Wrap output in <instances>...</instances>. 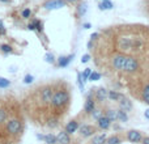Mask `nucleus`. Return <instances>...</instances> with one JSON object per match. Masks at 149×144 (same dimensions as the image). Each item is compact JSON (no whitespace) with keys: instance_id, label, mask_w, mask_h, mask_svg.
<instances>
[{"instance_id":"nucleus-1","label":"nucleus","mask_w":149,"mask_h":144,"mask_svg":"<svg viewBox=\"0 0 149 144\" xmlns=\"http://www.w3.org/2000/svg\"><path fill=\"white\" fill-rule=\"evenodd\" d=\"M71 101L70 90L65 88H56L54 90V96H52L51 101V108L54 110H64Z\"/></svg>"},{"instance_id":"nucleus-2","label":"nucleus","mask_w":149,"mask_h":144,"mask_svg":"<svg viewBox=\"0 0 149 144\" xmlns=\"http://www.w3.org/2000/svg\"><path fill=\"white\" fill-rule=\"evenodd\" d=\"M144 42L140 38H130V37H120L118 38V47L122 51H127V50H137L143 47Z\"/></svg>"},{"instance_id":"nucleus-3","label":"nucleus","mask_w":149,"mask_h":144,"mask_svg":"<svg viewBox=\"0 0 149 144\" xmlns=\"http://www.w3.org/2000/svg\"><path fill=\"white\" fill-rule=\"evenodd\" d=\"M4 129H5V132H7L9 136L17 138L22 134L24 126H22V122H21L18 118H10L5 122Z\"/></svg>"},{"instance_id":"nucleus-4","label":"nucleus","mask_w":149,"mask_h":144,"mask_svg":"<svg viewBox=\"0 0 149 144\" xmlns=\"http://www.w3.org/2000/svg\"><path fill=\"white\" fill-rule=\"evenodd\" d=\"M54 87L52 85H43L39 89V101H41L42 106H49L51 105L52 101V96H54Z\"/></svg>"},{"instance_id":"nucleus-5","label":"nucleus","mask_w":149,"mask_h":144,"mask_svg":"<svg viewBox=\"0 0 149 144\" xmlns=\"http://www.w3.org/2000/svg\"><path fill=\"white\" fill-rule=\"evenodd\" d=\"M126 62H127V55L120 54V52L115 54L111 58V66H113V68L116 71H123L124 66H126Z\"/></svg>"},{"instance_id":"nucleus-6","label":"nucleus","mask_w":149,"mask_h":144,"mask_svg":"<svg viewBox=\"0 0 149 144\" xmlns=\"http://www.w3.org/2000/svg\"><path fill=\"white\" fill-rule=\"evenodd\" d=\"M65 5H67L65 0H47V1L43 3L42 7L46 10H55V9H60V8L65 7Z\"/></svg>"},{"instance_id":"nucleus-7","label":"nucleus","mask_w":149,"mask_h":144,"mask_svg":"<svg viewBox=\"0 0 149 144\" xmlns=\"http://www.w3.org/2000/svg\"><path fill=\"white\" fill-rule=\"evenodd\" d=\"M139 70V63L137 60L135 59L134 57H127V62H126V66H124V72L127 73H134Z\"/></svg>"},{"instance_id":"nucleus-8","label":"nucleus","mask_w":149,"mask_h":144,"mask_svg":"<svg viewBox=\"0 0 149 144\" xmlns=\"http://www.w3.org/2000/svg\"><path fill=\"white\" fill-rule=\"evenodd\" d=\"M79 134L82 138H90L95 134V127H93L92 124H82L79 129Z\"/></svg>"},{"instance_id":"nucleus-9","label":"nucleus","mask_w":149,"mask_h":144,"mask_svg":"<svg viewBox=\"0 0 149 144\" xmlns=\"http://www.w3.org/2000/svg\"><path fill=\"white\" fill-rule=\"evenodd\" d=\"M109 98V90L106 88L101 87L98 89H95L94 92V100L98 101V102H105L106 100Z\"/></svg>"},{"instance_id":"nucleus-10","label":"nucleus","mask_w":149,"mask_h":144,"mask_svg":"<svg viewBox=\"0 0 149 144\" xmlns=\"http://www.w3.org/2000/svg\"><path fill=\"white\" fill-rule=\"evenodd\" d=\"M143 138H144L143 134L140 131H137V130H130L127 132V139L131 143H141Z\"/></svg>"},{"instance_id":"nucleus-11","label":"nucleus","mask_w":149,"mask_h":144,"mask_svg":"<svg viewBox=\"0 0 149 144\" xmlns=\"http://www.w3.org/2000/svg\"><path fill=\"white\" fill-rule=\"evenodd\" d=\"M74 58V54H71V55H62L56 59V63L60 68H64V67H68L71 64V62L73 60Z\"/></svg>"},{"instance_id":"nucleus-12","label":"nucleus","mask_w":149,"mask_h":144,"mask_svg":"<svg viewBox=\"0 0 149 144\" xmlns=\"http://www.w3.org/2000/svg\"><path fill=\"white\" fill-rule=\"evenodd\" d=\"M79 129H80L79 122H77L76 119H72V121H70L67 124H65L64 131L67 132V134L72 135V134H74V132H77V130H79Z\"/></svg>"},{"instance_id":"nucleus-13","label":"nucleus","mask_w":149,"mask_h":144,"mask_svg":"<svg viewBox=\"0 0 149 144\" xmlns=\"http://www.w3.org/2000/svg\"><path fill=\"white\" fill-rule=\"evenodd\" d=\"M95 109V100L94 98H86L84 103V111L85 114H92Z\"/></svg>"},{"instance_id":"nucleus-14","label":"nucleus","mask_w":149,"mask_h":144,"mask_svg":"<svg viewBox=\"0 0 149 144\" xmlns=\"http://www.w3.org/2000/svg\"><path fill=\"white\" fill-rule=\"evenodd\" d=\"M119 106H120V109H123L124 111H131L132 108H134V105H132V101L130 100V98H127L126 96H124V97L122 98L120 101H119Z\"/></svg>"},{"instance_id":"nucleus-15","label":"nucleus","mask_w":149,"mask_h":144,"mask_svg":"<svg viewBox=\"0 0 149 144\" xmlns=\"http://www.w3.org/2000/svg\"><path fill=\"white\" fill-rule=\"evenodd\" d=\"M97 126H98V129H101V130H109L111 126V122L107 117L103 115L97 121Z\"/></svg>"},{"instance_id":"nucleus-16","label":"nucleus","mask_w":149,"mask_h":144,"mask_svg":"<svg viewBox=\"0 0 149 144\" xmlns=\"http://www.w3.org/2000/svg\"><path fill=\"white\" fill-rule=\"evenodd\" d=\"M58 136V144H71V136L65 131H60Z\"/></svg>"},{"instance_id":"nucleus-17","label":"nucleus","mask_w":149,"mask_h":144,"mask_svg":"<svg viewBox=\"0 0 149 144\" xmlns=\"http://www.w3.org/2000/svg\"><path fill=\"white\" fill-rule=\"evenodd\" d=\"M116 121L122 122V123L128 122V114H127V111H124L123 109H118L116 110Z\"/></svg>"},{"instance_id":"nucleus-18","label":"nucleus","mask_w":149,"mask_h":144,"mask_svg":"<svg viewBox=\"0 0 149 144\" xmlns=\"http://www.w3.org/2000/svg\"><path fill=\"white\" fill-rule=\"evenodd\" d=\"M46 126L51 130L56 129V127L59 126V118H58V117H50L46 122Z\"/></svg>"},{"instance_id":"nucleus-19","label":"nucleus","mask_w":149,"mask_h":144,"mask_svg":"<svg viewBox=\"0 0 149 144\" xmlns=\"http://www.w3.org/2000/svg\"><path fill=\"white\" fill-rule=\"evenodd\" d=\"M107 136L106 134H100V135H94L92 139V144H106Z\"/></svg>"},{"instance_id":"nucleus-20","label":"nucleus","mask_w":149,"mask_h":144,"mask_svg":"<svg viewBox=\"0 0 149 144\" xmlns=\"http://www.w3.org/2000/svg\"><path fill=\"white\" fill-rule=\"evenodd\" d=\"M123 97H124V94L116 92V90H109V100L110 101H118L119 102Z\"/></svg>"},{"instance_id":"nucleus-21","label":"nucleus","mask_w":149,"mask_h":144,"mask_svg":"<svg viewBox=\"0 0 149 144\" xmlns=\"http://www.w3.org/2000/svg\"><path fill=\"white\" fill-rule=\"evenodd\" d=\"M114 8V4L111 3V0H107V1H101L98 4V9L100 10H110Z\"/></svg>"},{"instance_id":"nucleus-22","label":"nucleus","mask_w":149,"mask_h":144,"mask_svg":"<svg viewBox=\"0 0 149 144\" xmlns=\"http://www.w3.org/2000/svg\"><path fill=\"white\" fill-rule=\"evenodd\" d=\"M86 10H88V4L85 1H81L77 5V15H79V17H82L86 13Z\"/></svg>"},{"instance_id":"nucleus-23","label":"nucleus","mask_w":149,"mask_h":144,"mask_svg":"<svg viewBox=\"0 0 149 144\" xmlns=\"http://www.w3.org/2000/svg\"><path fill=\"white\" fill-rule=\"evenodd\" d=\"M45 143L46 144H58V136L50 132V134L45 135Z\"/></svg>"},{"instance_id":"nucleus-24","label":"nucleus","mask_w":149,"mask_h":144,"mask_svg":"<svg viewBox=\"0 0 149 144\" xmlns=\"http://www.w3.org/2000/svg\"><path fill=\"white\" fill-rule=\"evenodd\" d=\"M105 117H107V118L110 119V122L113 123V122L116 121V110H114V109H107V110L105 111Z\"/></svg>"},{"instance_id":"nucleus-25","label":"nucleus","mask_w":149,"mask_h":144,"mask_svg":"<svg viewBox=\"0 0 149 144\" xmlns=\"http://www.w3.org/2000/svg\"><path fill=\"white\" fill-rule=\"evenodd\" d=\"M141 98L147 105H149V84H147L144 88H143V92H141Z\"/></svg>"},{"instance_id":"nucleus-26","label":"nucleus","mask_w":149,"mask_h":144,"mask_svg":"<svg viewBox=\"0 0 149 144\" xmlns=\"http://www.w3.org/2000/svg\"><path fill=\"white\" fill-rule=\"evenodd\" d=\"M122 143V138L118 135H113V136H109L106 140V144H120Z\"/></svg>"},{"instance_id":"nucleus-27","label":"nucleus","mask_w":149,"mask_h":144,"mask_svg":"<svg viewBox=\"0 0 149 144\" xmlns=\"http://www.w3.org/2000/svg\"><path fill=\"white\" fill-rule=\"evenodd\" d=\"M8 121V113L4 108H0V124L5 123Z\"/></svg>"},{"instance_id":"nucleus-28","label":"nucleus","mask_w":149,"mask_h":144,"mask_svg":"<svg viewBox=\"0 0 149 144\" xmlns=\"http://www.w3.org/2000/svg\"><path fill=\"white\" fill-rule=\"evenodd\" d=\"M90 115H92V118H93V119L98 121V119H100L101 117H103V111H102V109H97V108H95V109H94V111H93V113L90 114Z\"/></svg>"},{"instance_id":"nucleus-29","label":"nucleus","mask_w":149,"mask_h":144,"mask_svg":"<svg viewBox=\"0 0 149 144\" xmlns=\"http://www.w3.org/2000/svg\"><path fill=\"white\" fill-rule=\"evenodd\" d=\"M0 51L4 52V54H10L12 52V46L8 43H1L0 45Z\"/></svg>"},{"instance_id":"nucleus-30","label":"nucleus","mask_w":149,"mask_h":144,"mask_svg":"<svg viewBox=\"0 0 149 144\" xmlns=\"http://www.w3.org/2000/svg\"><path fill=\"white\" fill-rule=\"evenodd\" d=\"M84 80H82V75H81V72H77V85H79V88H80V90L81 92H84Z\"/></svg>"},{"instance_id":"nucleus-31","label":"nucleus","mask_w":149,"mask_h":144,"mask_svg":"<svg viewBox=\"0 0 149 144\" xmlns=\"http://www.w3.org/2000/svg\"><path fill=\"white\" fill-rule=\"evenodd\" d=\"M45 60H46L47 63H50V64H54V63L56 62L54 54H51V52H46V55H45Z\"/></svg>"},{"instance_id":"nucleus-32","label":"nucleus","mask_w":149,"mask_h":144,"mask_svg":"<svg viewBox=\"0 0 149 144\" xmlns=\"http://www.w3.org/2000/svg\"><path fill=\"white\" fill-rule=\"evenodd\" d=\"M10 87V81L5 77H0V88L1 89H5V88H9Z\"/></svg>"},{"instance_id":"nucleus-33","label":"nucleus","mask_w":149,"mask_h":144,"mask_svg":"<svg viewBox=\"0 0 149 144\" xmlns=\"http://www.w3.org/2000/svg\"><path fill=\"white\" fill-rule=\"evenodd\" d=\"M31 22L36 25V30H37V31H39V33H41V31H43V22H42V21H39V20H33Z\"/></svg>"},{"instance_id":"nucleus-34","label":"nucleus","mask_w":149,"mask_h":144,"mask_svg":"<svg viewBox=\"0 0 149 144\" xmlns=\"http://www.w3.org/2000/svg\"><path fill=\"white\" fill-rule=\"evenodd\" d=\"M92 68H85L84 70V72H82V80H84V81H88V80H89V77H90V75H92Z\"/></svg>"},{"instance_id":"nucleus-35","label":"nucleus","mask_w":149,"mask_h":144,"mask_svg":"<svg viewBox=\"0 0 149 144\" xmlns=\"http://www.w3.org/2000/svg\"><path fill=\"white\" fill-rule=\"evenodd\" d=\"M30 16H31V9H30V8H25V9L21 12V17H22L24 20L30 18Z\"/></svg>"},{"instance_id":"nucleus-36","label":"nucleus","mask_w":149,"mask_h":144,"mask_svg":"<svg viewBox=\"0 0 149 144\" xmlns=\"http://www.w3.org/2000/svg\"><path fill=\"white\" fill-rule=\"evenodd\" d=\"M100 79H101V73H100V72L93 71L92 75H90V77H89V81H98Z\"/></svg>"},{"instance_id":"nucleus-37","label":"nucleus","mask_w":149,"mask_h":144,"mask_svg":"<svg viewBox=\"0 0 149 144\" xmlns=\"http://www.w3.org/2000/svg\"><path fill=\"white\" fill-rule=\"evenodd\" d=\"M34 81V76L30 73L25 75V77H24V84H31V82Z\"/></svg>"},{"instance_id":"nucleus-38","label":"nucleus","mask_w":149,"mask_h":144,"mask_svg":"<svg viewBox=\"0 0 149 144\" xmlns=\"http://www.w3.org/2000/svg\"><path fill=\"white\" fill-rule=\"evenodd\" d=\"M5 34H7V29L3 25V21L0 20V36H5Z\"/></svg>"},{"instance_id":"nucleus-39","label":"nucleus","mask_w":149,"mask_h":144,"mask_svg":"<svg viewBox=\"0 0 149 144\" xmlns=\"http://www.w3.org/2000/svg\"><path fill=\"white\" fill-rule=\"evenodd\" d=\"M89 60H90V55H89V54L82 55V58H81V63H88Z\"/></svg>"},{"instance_id":"nucleus-40","label":"nucleus","mask_w":149,"mask_h":144,"mask_svg":"<svg viewBox=\"0 0 149 144\" xmlns=\"http://www.w3.org/2000/svg\"><path fill=\"white\" fill-rule=\"evenodd\" d=\"M98 37H100V34H98V33H93L92 36H90V41H93V42H94V41H97V39H98Z\"/></svg>"},{"instance_id":"nucleus-41","label":"nucleus","mask_w":149,"mask_h":144,"mask_svg":"<svg viewBox=\"0 0 149 144\" xmlns=\"http://www.w3.org/2000/svg\"><path fill=\"white\" fill-rule=\"evenodd\" d=\"M28 29H29V30H31V31H34V30H36V25H34L33 22H30L28 25Z\"/></svg>"},{"instance_id":"nucleus-42","label":"nucleus","mask_w":149,"mask_h":144,"mask_svg":"<svg viewBox=\"0 0 149 144\" xmlns=\"http://www.w3.org/2000/svg\"><path fill=\"white\" fill-rule=\"evenodd\" d=\"M82 28H84V29H90V28H92V24H90V22H84V24H82Z\"/></svg>"},{"instance_id":"nucleus-43","label":"nucleus","mask_w":149,"mask_h":144,"mask_svg":"<svg viewBox=\"0 0 149 144\" xmlns=\"http://www.w3.org/2000/svg\"><path fill=\"white\" fill-rule=\"evenodd\" d=\"M86 46H88V49H89V50H92V49H93V46H94V42H93V41H89V42H88Z\"/></svg>"},{"instance_id":"nucleus-44","label":"nucleus","mask_w":149,"mask_h":144,"mask_svg":"<svg viewBox=\"0 0 149 144\" xmlns=\"http://www.w3.org/2000/svg\"><path fill=\"white\" fill-rule=\"evenodd\" d=\"M141 144H149V136H145V138H143V140H141Z\"/></svg>"},{"instance_id":"nucleus-45","label":"nucleus","mask_w":149,"mask_h":144,"mask_svg":"<svg viewBox=\"0 0 149 144\" xmlns=\"http://www.w3.org/2000/svg\"><path fill=\"white\" fill-rule=\"evenodd\" d=\"M37 139H38V140H43V142H45V135H42V134H37Z\"/></svg>"},{"instance_id":"nucleus-46","label":"nucleus","mask_w":149,"mask_h":144,"mask_svg":"<svg viewBox=\"0 0 149 144\" xmlns=\"http://www.w3.org/2000/svg\"><path fill=\"white\" fill-rule=\"evenodd\" d=\"M144 117H145V119H148V121H149V108L144 111Z\"/></svg>"},{"instance_id":"nucleus-47","label":"nucleus","mask_w":149,"mask_h":144,"mask_svg":"<svg viewBox=\"0 0 149 144\" xmlns=\"http://www.w3.org/2000/svg\"><path fill=\"white\" fill-rule=\"evenodd\" d=\"M65 1H67V3H71V4H74L77 0H65Z\"/></svg>"},{"instance_id":"nucleus-48","label":"nucleus","mask_w":149,"mask_h":144,"mask_svg":"<svg viewBox=\"0 0 149 144\" xmlns=\"http://www.w3.org/2000/svg\"><path fill=\"white\" fill-rule=\"evenodd\" d=\"M1 3H9V0H0Z\"/></svg>"},{"instance_id":"nucleus-49","label":"nucleus","mask_w":149,"mask_h":144,"mask_svg":"<svg viewBox=\"0 0 149 144\" xmlns=\"http://www.w3.org/2000/svg\"><path fill=\"white\" fill-rule=\"evenodd\" d=\"M101 1H107V0H101Z\"/></svg>"}]
</instances>
